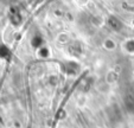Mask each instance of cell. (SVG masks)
I'll use <instances>...</instances> for the list:
<instances>
[{
  "mask_svg": "<svg viewBox=\"0 0 134 128\" xmlns=\"http://www.w3.org/2000/svg\"><path fill=\"white\" fill-rule=\"evenodd\" d=\"M120 48L126 55L134 56V37H127L120 43Z\"/></svg>",
  "mask_w": 134,
  "mask_h": 128,
  "instance_id": "obj_1",
  "label": "cell"
},
{
  "mask_svg": "<svg viewBox=\"0 0 134 128\" xmlns=\"http://www.w3.org/2000/svg\"><path fill=\"white\" fill-rule=\"evenodd\" d=\"M119 71L116 70L115 68L109 69L108 71L106 73V76H104V82L108 83L109 85H113L119 81Z\"/></svg>",
  "mask_w": 134,
  "mask_h": 128,
  "instance_id": "obj_2",
  "label": "cell"
},
{
  "mask_svg": "<svg viewBox=\"0 0 134 128\" xmlns=\"http://www.w3.org/2000/svg\"><path fill=\"white\" fill-rule=\"evenodd\" d=\"M102 48L104 49L108 52H111V51H115L118 48V43L113 39V38H104L102 40Z\"/></svg>",
  "mask_w": 134,
  "mask_h": 128,
  "instance_id": "obj_3",
  "label": "cell"
},
{
  "mask_svg": "<svg viewBox=\"0 0 134 128\" xmlns=\"http://www.w3.org/2000/svg\"><path fill=\"white\" fill-rule=\"evenodd\" d=\"M56 42H58L59 44L64 45V44L70 42V36H69V33H66V32H59L58 35L56 36Z\"/></svg>",
  "mask_w": 134,
  "mask_h": 128,
  "instance_id": "obj_4",
  "label": "cell"
},
{
  "mask_svg": "<svg viewBox=\"0 0 134 128\" xmlns=\"http://www.w3.org/2000/svg\"><path fill=\"white\" fill-rule=\"evenodd\" d=\"M37 55H38V57H41V58H48L49 55H50V50L46 46H42V48L38 49Z\"/></svg>",
  "mask_w": 134,
  "mask_h": 128,
  "instance_id": "obj_5",
  "label": "cell"
}]
</instances>
